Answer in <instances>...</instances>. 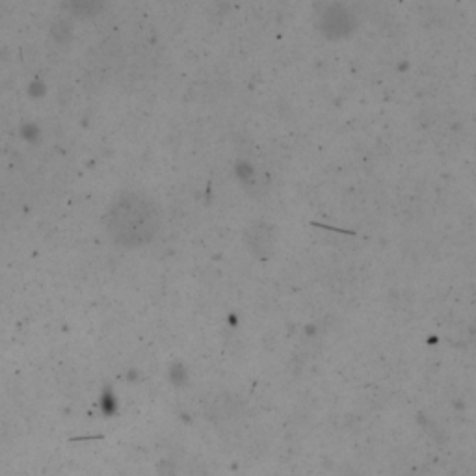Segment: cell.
Returning <instances> with one entry per match:
<instances>
[{"label":"cell","mask_w":476,"mask_h":476,"mask_svg":"<svg viewBox=\"0 0 476 476\" xmlns=\"http://www.w3.org/2000/svg\"><path fill=\"white\" fill-rule=\"evenodd\" d=\"M108 231L125 248L149 244L161 229V213L151 197L140 192L121 194L110 207Z\"/></svg>","instance_id":"1"},{"label":"cell","mask_w":476,"mask_h":476,"mask_svg":"<svg viewBox=\"0 0 476 476\" xmlns=\"http://www.w3.org/2000/svg\"><path fill=\"white\" fill-rule=\"evenodd\" d=\"M274 242H275V234L274 229L270 227L268 223H255L251 227L248 229V233H246V244H248V248L253 251L255 255H259V257H268L272 253V249H274Z\"/></svg>","instance_id":"2"}]
</instances>
